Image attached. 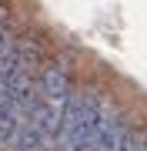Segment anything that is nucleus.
Returning <instances> with one entry per match:
<instances>
[{"label":"nucleus","instance_id":"f03ea898","mask_svg":"<svg viewBox=\"0 0 147 151\" xmlns=\"http://www.w3.org/2000/svg\"><path fill=\"white\" fill-rule=\"evenodd\" d=\"M144 151H147V114H144Z\"/></svg>","mask_w":147,"mask_h":151},{"label":"nucleus","instance_id":"f257e3e1","mask_svg":"<svg viewBox=\"0 0 147 151\" xmlns=\"http://www.w3.org/2000/svg\"><path fill=\"white\" fill-rule=\"evenodd\" d=\"M120 151H144V114L141 111H131V121H127V128H124Z\"/></svg>","mask_w":147,"mask_h":151}]
</instances>
